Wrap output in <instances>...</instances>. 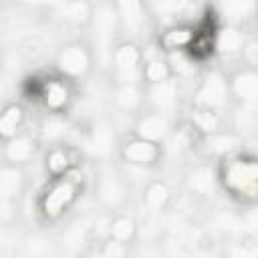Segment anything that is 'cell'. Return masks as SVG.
Listing matches in <instances>:
<instances>
[{
	"mask_svg": "<svg viewBox=\"0 0 258 258\" xmlns=\"http://www.w3.org/2000/svg\"><path fill=\"white\" fill-rule=\"evenodd\" d=\"M75 191H77V183L73 179H69V177L67 179H60L58 183H54L50 187V191H46V196L42 200L44 214L50 216V218L58 216L64 210V206L75 198Z\"/></svg>",
	"mask_w": 258,
	"mask_h": 258,
	"instance_id": "cell-1",
	"label": "cell"
},
{
	"mask_svg": "<svg viewBox=\"0 0 258 258\" xmlns=\"http://www.w3.org/2000/svg\"><path fill=\"white\" fill-rule=\"evenodd\" d=\"M226 183L234 191H254L256 185V167L254 163H246L236 159L226 167Z\"/></svg>",
	"mask_w": 258,
	"mask_h": 258,
	"instance_id": "cell-2",
	"label": "cell"
},
{
	"mask_svg": "<svg viewBox=\"0 0 258 258\" xmlns=\"http://www.w3.org/2000/svg\"><path fill=\"white\" fill-rule=\"evenodd\" d=\"M123 157L137 165H149L157 159V147L153 141L147 139H135L123 147Z\"/></svg>",
	"mask_w": 258,
	"mask_h": 258,
	"instance_id": "cell-3",
	"label": "cell"
},
{
	"mask_svg": "<svg viewBox=\"0 0 258 258\" xmlns=\"http://www.w3.org/2000/svg\"><path fill=\"white\" fill-rule=\"evenodd\" d=\"M58 62H60V69L69 75H83L89 67V56L85 52L83 46L79 44H73V46H67L60 56H58Z\"/></svg>",
	"mask_w": 258,
	"mask_h": 258,
	"instance_id": "cell-4",
	"label": "cell"
},
{
	"mask_svg": "<svg viewBox=\"0 0 258 258\" xmlns=\"http://www.w3.org/2000/svg\"><path fill=\"white\" fill-rule=\"evenodd\" d=\"M113 62H115L117 73L127 81V79L133 77V73H135V69L139 64V52H137V48L133 44H123V46H119L115 50Z\"/></svg>",
	"mask_w": 258,
	"mask_h": 258,
	"instance_id": "cell-5",
	"label": "cell"
},
{
	"mask_svg": "<svg viewBox=\"0 0 258 258\" xmlns=\"http://www.w3.org/2000/svg\"><path fill=\"white\" fill-rule=\"evenodd\" d=\"M165 133V121L161 115L157 113H151V115H145L139 125H137V135L141 139H147V141H157L161 135Z\"/></svg>",
	"mask_w": 258,
	"mask_h": 258,
	"instance_id": "cell-6",
	"label": "cell"
},
{
	"mask_svg": "<svg viewBox=\"0 0 258 258\" xmlns=\"http://www.w3.org/2000/svg\"><path fill=\"white\" fill-rule=\"evenodd\" d=\"M22 121V111L20 107L12 105V107H6L2 113H0V137H14L18 125Z\"/></svg>",
	"mask_w": 258,
	"mask_h": 258,
	"instance_id": "cell-7",
	"label": "cell"
},
{
	"mask_svg": "<svg viewBox=\"0 0 258 258\" xmlns=\"http://www.w3.org/2000/svg\"><path fill=\"white\" fill-rule=\"evenodd\" d=\"M222 97H224V83L218 77L208 79L204 89L200 91V103L204 107H214L222 101Z\"/></svg>",
	"mask_w": 258,
	"mask_h": 258,
	"instance_id": "cell-8",
	"label": "cell"
},
{
	"mask_svg": "<svg viewBox=\"0 0 258 258\" xmlns=\"http://www.w3.org/2000/svg\"><path fill=\"white\" fill-rule=\"evenodd\" d=\"M191 38H194V32L189 28H171L161 36V44L167 50H177V48L187 46Z\"/></svg>",
	"mask_w": 258,
	"mask_h": 258,
	"instance_id": "cell-9",
	"label": "cell"
},
{
	"mask_svg": "<svg viewBox=\"0 0 258 258\" xmlns=\"http://www.w3.org/2000/svg\"><path fill=\"white\" fill-rule=\"evenodd\" d=\"M20 183H22V177L16 169L12 167H6L0 171V198H12L18 194L20 189Z\"/></svg>",
	"mask_w": 258,
	"mask_h": 258,
	"instance_id": "cell-10",
	"label": "cell"
},
{
	"mask_svg": "<svg viewBox=\"0 0 258 258\" xmlns=\"http://www.w3.org/2000/svg\"><path fill=\"white\" fill-rule=\"evenodd\" d=\"M167 196H169V191H167V187L163 183H151L147 187V191H145V204H147V208L151 212H159L165 206Z\"/></svg>",
	"mask_w": 258,
	"mask_h": 258,
	"instance_id": "cell-11",
	"label": "cell"
},
{
	"mask_svg": "<svg viewBox=\"0 0 258 258\" xmlns=\"http://www.w3.org/2000/svg\"><path fill=\"white\" fill-rule=\"evenodd\" d=\"M30 153H32V143L26 137H16L6 147V155L10 161H24L30 157Z\"/></svg>",
	"mask_w": 258,
	"mask_h": 258,
	"instance_id": "cell-12",
	"label": "cell"
},
{
	"mask_svg": "<svg viewBox=\"0 0 258 258\" xmlns=\"http://www.w3.org/2000/svg\"><path fill=\"white\" fill-rule=\"evenodd\" d=\"M133 232H135V224H133V220H129V218H125V216L117 218V220L111 224V236H113V240H119V242H123V244H125L127 240H131Z\"/></svg>",
	"mask_w": 258,
	"mask_h": 258,
	"instance_id": "cell-13",
	"label": "cell"
},
{
	"mask_svg": "<svg viewBox=\"0 0 258 258\" xmlns=\"http://www.w3.org/2000/svg\"><path fill=\"white\" fill-rule=\"evenodd\" d=\"M44 99H46V103H48L52 109H58V107H62V105L67 103L69 91H67V87H64L62 83H50V85L46 87V91H44Z\"/></svg>",
	"mask_w": 258,
	"mask_h": 258,
	"instance_id": "cell-14",
	"label": "cell"
},
{
	"mask_svg": "<svg viewBox=\"0 0 258 258\" xmlns=\"http://www.w3.org/2000/svg\"><path fill=\"white\" fill-rule=\"evenodd\" d=\"M145 77H147V81H151L153 85L163 83V81H167V77H169V67H167L163 60H151V62H147V67H145Z\"/></svg>",
	"mask_w": 258,
	"mask_h": 258,
	"instance_id": "cell-15",
	"label": "cell"
},
{
	"mask_svg": "<svg viewBox=\"0 0 258 258\" xmlns=\"http://www.w3.org/2000/svg\"><path fill=\"white\" fill-rule=\"evenodd\" d=\"M236 93H238L240 97H244V99H254L256 93H258L256 77H252V75H246L244 79L238 77V81H236Z\"/></svg>",
	"mask_w": 258,
	"mask_h": 258,
	"instance_id": "cell-16",
	"label": "cell"
},
{
	"mask_svg": "<svg viewBox=\"0 0 258 258\" xmlns=\"http://www.w3.org/2000/svg\"><path fill=\"white\" fill-rule=\"evenodd\" d=\"M119 4H121V12H123L125 20L131 26L139 24V20H141V4H139V0H121Z\"/></svg>",
	"mask_w": 258,
	"mask_h": 258,
	"instance_id": "cell-17",
	"label": "cell"
},
{
	"mask_svg": "<svg viewBox=\"0 0 258 258\" xmlns=\"http://www.w3.org/2000/svg\"><path fill=\"white\" fill-rule=\"evenodd\" d=\"M153 97H155V101H157L161 107L169 105V103L173 101V85L167 83V81L157 83V85H155V91H153Z\"/></svg>",
	"mask_w": 258,
	"mask_h": 258,
	"instance_id": "cell-18",
	"label": "cell"
},
{
	"mask_svg": "<svg viewBox=\"0 0 258 258\" xmlns=\"http://www.w3.org/2000/svg\"><path fill=\"white\" fill-rule=\"evenodd\" d=\"M101 194H103V200L109 202V204H115L121 200V185L117 183V179H105L103 181V187H101Z\"/></svg>",
	"mask_w": 258,
	"mask_h": 258,
	"instance_id": "cell-19",
	"label": "cell"
},
{
	"mask_svg": "<svg viewBox=\"0 0 258 258\" xmlns=\"http://www.w3.org/2000/svg\"><path fill=\"white\" fill-rule=\"evenodd\" d=\"M48 167L52 173H62L67 167H69V157L62 149H56L48 155Z\"/></svg>",
	"mask_w": 258,
	"mask_h": 258,
	"instance_id": "cell-20",
	"label": "cell"
},
{
	"mask_svg": "<svg viewBox=\"0 0 258 258\" xmlns=\"http://www.w3.org/2000/svg\"><path fill=\"white\" fill-rule=\"evenodd\" d=\"M64 14H67L69 20L81 22V20H85V18L89 16V8H87V4H83V2H71V4H67Z\"/></svg>",
	"mask_w": 258,
	"mask_h": 258,
	"instance_id": "cell-21",
	"label": "cell"
},
{
	"mask_svg": "<svg viewBox=\"0 0 258 258\" xmlns=\"http://www.w3.org/2000/svg\"><path fill=\"white\" fill-rule=\"evenodd\" d=\"M117 103L123 107H133L137 103V91L131 85H125L119 93H117Z\"/></svg>",
	"mask_w": 258,
	"mask_h": 258,
	"instance_id": "cell-22",
	"label": "cell"
},
{
	"mask_svg": "<svg viewBox=\"0 0 258 258\" xmlns=\"http://www.w3.org/2000/svg\"><path fill=\"white\" fill-rule=\"evenodd\" d=\"M196 123H198L204 131H212V129L216 127V117L212 115L210 107H206V109H202V111L196 113Z\"/></svg>",
	"mask_w": 258,
	"mask_h": 258,
	"instance_id": "cell-23",
	"label": "cell"
},
{
	"mask_svg": "<svg viewBox=\"0 0 258 258\" xmlns=\"http://www.w3.org/2000/svg\"><path fill=\"white\" fill-rule=\"evenodd\" d=\"M220 46H222L224 50H234V48H238V46H240V34L234 32V30H226V32L222 34V38H220Z\"/></svg>",
	"mask_w": 258,
	"mask_h": 258,
	"instance_id": "cell-24",
	"label": "cell"
},
{
	"mask_svg": "<svg viewBox=\"0 0 258 258\" xmlns=\"http://www.w3.org/2000/svg\"><path fill=\"white\" fill-rule=\"evenodd\" d=\"M191 185H194V189H198V191H208V189L212 187V177H210V173H208V171H198V173L194 175V179H191Z\"/></svg>",
	"mask_w": 258,
	"mask_h": 258,
	"instance_id": "cell-25",
	"label": "cell"
},
{
	"mask_svg": "<svg viewBox=\"0 0 258 258\" xmlns=\"http://www.w3.org/2000/svg\"><path fill=\"white\" fill-rule=\"evenodd\" d=\"M95 145V149L97 151H105L107 147H109V131L107 129H99L97 133H95V141H93Z\"/></svg>",
	"mask_w": 258,
	"mask_h": 258,
	"instance_id": "cell-26",
	"label": "cell"
},
{
	"mask_svg": "<svg viewBox=\"0 0 258 258\" xmlns=\"http://www.w3.org/2000/svg\"><path fill=\"white\" fill-rule=\"evenodd\" d=\"M125 250H123V242L115 240V242H109V246L105 248V254L107 256H121Z\"/></svg>",
	"mask_w": 258,
	"mask_h": 258,
	"instance_id": "cell-27",
	"label": "cell"
},
{
	"mask_svg": "<svg viewBox=\"0 0 258 258\" xmlns=\"http://www.w3.org/2000/svg\"><path fill=\"white\" fill-rule=\"evenodd\" d=\"M28 4H62L64 0H24Z\"/></svg>",
	"mask_w": 258,
	"mask_h": 258,
	"instance_id": "cell-28",
	"label": "cell"
}]
</instances>
